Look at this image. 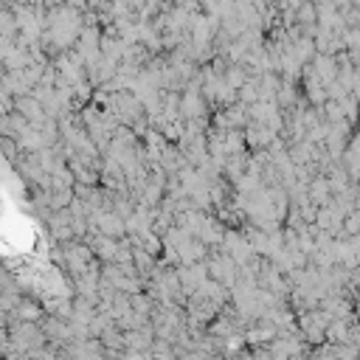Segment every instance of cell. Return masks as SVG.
<instances>
[{"mask_svg":"<svg viewBox=\"0 0 360 360\" xmlns=\"http://www.w3.org/2000/svg\"><path fill=\"white\" fill-rule=\"evenodd\" d=\"M295 22H318V3L315 0H304L295 8Z\"/></svg>","mask_w":360,"mask_h":360,"instance_id":"277c9868","label":"cell"},{"mask_svg":"<svg viewBox=\"0 0 360 360\" xmlns=\"http://www.w3.org/2000/svg\"><path fill=\"white\" fill-rule=\"evenodd\" d=\"M352 323H354V321L335 315V318L329 321V326H326V340H329V343H349V340H352Z\"/></svg>","mask_w":360,"mask_h":360,"instance_id":"3957f363","label":"cell"},{"mask_svg":"<svg viewBox=\"0 0 360 360\" xmlns=\"http://www.w3.org/2000/svg\"><path fill=\"white\" fill-rule=\"evenodd\" d=\"M90 222L96 225L98 233H107V236H115V239L127 236V219L115 208H98V211H93L90 214Z\"/></svg>","mask_w":360,"mask_h":360,"instance_id":"6da1fadb","label":"cell"},{"mask_svg":"<svg viewBox=\"0 0 360 360\" xmlns=\"http://www.w3.org/2000/svg\"><path fill=\"white\" fill-rule=\"evenodd\" d=\"M205 110H208V98L202 96V90H183V104H180L183 118H202Z\"/></svg>","mask_w":360,"mask_h":360,"instance_id":"7a4b0ae2","label":"cell"}]
</instances>
